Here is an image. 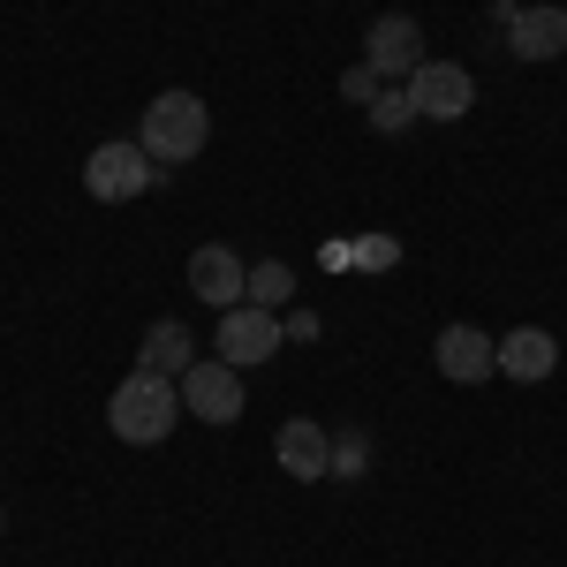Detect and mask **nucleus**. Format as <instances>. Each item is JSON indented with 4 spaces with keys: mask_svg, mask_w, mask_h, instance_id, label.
Wrapping results in <instances>:
<instances>
[{
    "mask_svg": "<svg viewBox=\"0 0 567 567\" xmlns=\"http://www.w3.org/2000/svg\"><path fill=\"white\" fill-rule=\"evenodd\" d=\"M182 416H189V409H182V386L159 379V371H130V379L114 386V401H106V424H114L122 446H159Z\"/></svg>",
    "mask_w": 567,
    "mask_h": 567,
    "instance_id": "obj_1",
    "label": "nucleus"
},
{
    "mask_svg": "<svg viewBox=\"0 0 567 567\" xmlns=\"http://www.w3.org/2000/svg\"><path fill=\"white\" fill-rule=\"evenodd\" d=\"M205 136H213V106H205L197 91H159V99L144 106L136 144H144L159 167H182V159H197V152H205Z\"/></svg>",
    "mask_w": 567,
    "mask_h": 567,
    "instance_id": "obj_2",
    "label": "nucleus"
},
{
    "mask_svg": "<svg viewBox=\"0 0 567 567\" xmlns=\"http://www.w3.org/2000/svg\"><path fill=\"white\" fill-rule=\"evenodd\" d=\"M159 182V167H152V152L144 144H130V136H114V144H91L84 152V189L99 197V205H130V197H144Z\"/></svg>",
    "mask_w": 567,
    "mask_h": 567,
    "instance_id": "obj_3",
    "label": "nucleus"
},
{
    "mask_svg": "<svg viewBox=\"0 0 567 567\" xmlns=\"http://www.w3.org/2000/svg\"><path fill=\"white\" fill-rule=\"evenodd\" d=\"M401 91H409L416 122H462V114L477 106V76H470L462 61H424Z\"/></svg>",
    "mask_w": 567,
    "mask_h": 567,
    "instance_id": "obj_4",
    "label": "nucleus"
},
{
    "mask_svg": "<svg viewBox=\"0 0 567 567\" xmlns=\"http://www.w3.org/2000/svg\"><path fill=\"white\" fill-rule=\"evenodd\" d=\"M175 386H182V409H189L197 424H235V416H243V371L219 363V355H197Z\"/></svg>",
    "mask_w": 567,
    "mask_h": 567,
    "instance_id": "obj_5",
    "label": "nucleus"
},
{
    "mask_svg": "<svg viewBox=\"0 0 567 567\" xmlns=\"http://www.w3.org/2000/svg\"><path fill=\"white\" fill-rule=\"evenodd\" d=\"M288 341V326H280V310H258V303H235V310H219V333H213V349L219 363H235V371H250V363H265V355Z\"/></svg>",
    "mask_w": 567,
    "mask_h": 567,
    "instance_id": "obj_6",
    "label": "nucleus"
},
{
    "mask_svg": "<svg viewBox=\"0 0 567 567\" xmlns=\"http://www.w3.org/2000/svg\"><path fill=\"white\" fill-rule=\"evenodd\" d=\"M424 61H432V53H424V31H416V16H379V23L363 31V69H379L386 84H409Z\"/></svg>",
    "mask_w": 567,
    "mask_h": 567,
    "instance_id": "obj_7",
    "label": "nucleus"
},
{
    "mask_svg": "<svg viewBox=\"0 0 567 567\" xmlns=\"http://www.w3.org/2000/svg\"><path fill=\"white\" fill-rule=\"evenodd\" d=\"M432 363H439V379H454V386H484L499 371V341L484 326H439Z\"/></svg>",
    "mask_w": 567,
    "mask_h": 567,
    "instance_id": "obj_8",
    "label": "nucleus"
},
{
    "mask_svg": "<svg viewBox=\"0 0 567 567\" xmlns=\"http://www.w3.org/2000/svg\"><path fill=\"white\" fill-rule=\"evenodd\" d=\"M189 296L205 310H235V303H250V265L235 258L227 243H205L197 258H189Z\"/></svg>",
    "mask_w": 567,
    "mask_h": 567,
    "instance_id": "obj_9",
    "label": "nucleus"
},
{
    "mask_svg": "<svg viewBox=\"0 0 567 567\" xmlns=\"http://www.w3.org/2000/svg\"><path fill=\"white\" fill-rule=\"evenodd\" d=\"M272 462H280L296 484L333 477V432H326L318 416H288V424H280V439H272Z\"/></svg>",
    "mask_w": 567,
    "mask_h": 567,
    "instance_id": "obj_10",
    "label": "nucleus"
},
{
    "mask_svg": "<svg viewBox=\"0 0 567 567\" xmlns=\"http://www.w3.org/2000/svg\"><path fill=\"white\" fill-rule=\"evenodd\" d=\"M507 53L515 61H560L567 53V8H515L507 16Z\"/></svg>",
    "mask_w": 567,
    "mask_h": 567,
    "instance_id": "obj_11",
    "label": "nucleus"
},
{
    "mask_svg": "<svg viewBox=\"0 0 567 567\" xmlns=\"http://www.w3.org/2000/svg\"><path fill=\"white\" fill-rule=\"evenodd\" d=\"M499 371H507L515 386H545V379L560 371V341H553L545 326H515V333L499 341Z\"/></svg>",
    "mask_w": 567,
    "mask_h": 567,
    "instance_id": "obj_12",
    "label": "nucleus"
},
{
    "mask_svg": "<svg viewBox=\"0 0 567 567\" xmlns=\"http://www.w3.org/2000/svg\"><path fill=\"white\" fill-rule=\"evenodd\" d=\"M197 363V333L182 326V318H159L152 333H144V349H136V371H159V379H182Z\"/></svg>",
    "mask_w": 567,
    "mask_h": 567,
    "instance_id": "obj_13",
    "label": "nucleus"
},
{
    "mask_svg": "<svg viewBox=\"0 0 567 567\" xmlns=\"http://www.w3.org/2000/svg\"><path fill=\"white\" fill-rule=\"evenodd\" d=\"M288 296H296V272H288L280 258L250 265V303H258V310H288Z\"/></svg>",
    "mask_w": 567,
    "mask_h": 567,
    "instance_id": "obj_14",
    "label": "nucleus"
},
{
    "mask_svg": "<svg viewBox=\"0 0 567 567\" xmlns=\"http://www.w3.org/2000/svg\"><path fill=\"white\" fill-rule=\"evenodd\" d=\"M363 122H371L379 136H401L409 122H416V106H409V91H401V84H386L379 99H371V106H363Z\"/></svg>",
    "mask_w": 567,
    "mask_h": 567,
    "instance_id": "obj_15",
    "label": "nucleus"
},
{
    "mask_svg": "<svg viewBox=\"0 0 567 567\" xmlns=\"http://www.w3.org/2000/svg\"><path fill=\"white\" fill-rule=\"evenodd\" d=\"M355 265H363V272H393V265H401V243H393V235H363V243H355Z\"/></svg>",
    "mask_w": 567,
    "mask_h": 567,
    "instance_id": "obj_16",
    "label": "nucleus"
},
{
    "mask_svg": "<svg viewBox=\"0 0 567 567\" xmlns=\"http://www.w3.org/2000/svg\"><path fill=\"white\" fill-rule=\"evenodd\" d=\"M363 462H371L363 439H333V477H363Z\"/></svg>",
    "mask_w": 567,
    "mask_h": 567,
    "instance_id": "obj_17",
    "label": "nucleus"
},
{
    "mask_svg": "<svg viewBox=\"0 0 567 567\" xmlns=\"http://www.w3.org/2000/svg\"><path fill=\"white\" fill-rule=\"evenodd\" d=\"M341 91H349V99H363V106H371V99H379V91H386V76H379V69H363V61H355L349 76H341Z\"/></svg>",
    "mask_w": 567,
    "mask_h": 567,
    "instance_id": "obj_18",
    "label": "nucleus"
},
{
    "mask_svg": "<svg viewBox=\"0 0 567 567\" xmlns=\"http://www.w3.org/2000/svg\"><path fill=\"white\" fill-rule=\"evenodd\" d=\"M0 529H8V507H0Z\"/></svg>",
    "mask_w": 567,
    "mask_h": 567,
    "instance_id": "obj_19",
    "label": "nucleus"
}]
</instances>
